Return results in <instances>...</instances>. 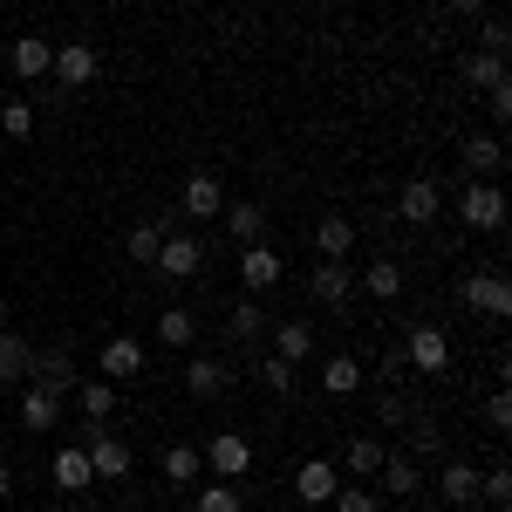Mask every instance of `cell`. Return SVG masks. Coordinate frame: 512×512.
I'll return each mask as SVG.
<instances>
[{
  "label": "cell",
  "instance_id": "obj_1",
  "mask_svg": "<svg viewBox=\"0 0 512 512\" xmlns=\"http://www.w3.org/2000/svg\"><path fill=\"white\" fill-rule=\"evenodd\" d=\"M458 226H465V233H499V226H506V192H499V178H465V192H458Z\"/></svg>",
  "mask_w": 512,
  "mask_h": 512
},
{
  "label": "cell",
  "instance_id": "obj_2",
  "mask_svg": "<svg viewBox=\"0 0 512 512\" xmlns=\"http://www.w3.org/2000/svg\"><path fill=\"white\" fill-rule=\"evenodd\" d=\"M458 301H465L472 315H485V321H506L512 315V280L499 274V267H478V274L458 280Z\"/></svg>",
  "mask_w": 512,
  "mask_h": 512
},
{
  "label": "cell",
  "instance_id": "obj_3",
  "mask_svg": "<svg viewBox=\"0 0 512 512\" xmlns=\"http://www.w3.org/2000/svg\"><path fill=\"white\" fill-rule=\"evenodd\" d=\"M48 76L62 82V96H82L89 82L103 76V55H96V41H55V69Z\"/></svg>",
  "mask_w": 512,
  "mask_h": 512
},
{
  "label": "cell",
  "instance_id": "obj_4",
  "mask_svg": "<svg viewBox=\"0 0 512 512\" xmlns=\"http://www.w3.org/2000/svg\"><path fill=\"white\" fill-rule=\"evenodd\" d=\"M403 362H410L417 376H444V369H451V335L431 328V321H417V328L403 335Z\"/></svg>",
  "mask_w": 512,
  "mask_h": 512
},
{
  "label": "cell",
  "instance_id": "obj_5",
  "mask_svg": "<svg viewBox=\"0 0 512 512\" xmlns=\"http://www.w3.org/2000/svg\"><path fill=\"white\" fill-rule=\"evenodd\" d=\"M82 451H89V472H96V485H103V478H130V465H137V458H130V444H123L110 424H89Z\"/></svg>",
  "mask_w": 512,
  "mask_h": 512
},
{
  "label": "cell",
  "instance_id": "obj_6",
  "mask_svg": "<svg viewBox=\"0 0 512 512\" xmlns=\"http://www.w3.org/2000/svg\"><path fill=\"white\" fill-rule=\"evenodd\" d=\"M151 267H158L164 280H198V274H205V246H198L192 233H178V226H171V233H164V246H158V260H151Z\"/></svg>",
  "mask_w": 512,
  "mask_h": 512
},
{
  "label": "cell",
  "instance_id": "obj_7",
  "mask_svg": "<svg viewBox=\"0 0 512 512\" xmlns=\"http://www.w3.org/2000/svg\"><path fill=\"white\" fill-rule=\"evenodd\" d=\"M280 274H287V260H280L267 239L239 246V287H246V294H267V287H280Z\"/></svg>",
  "mask_w": 512,
  "mask_h": 512
},
{
  "label": "cell",
  "instance_id": "obj_8",
  "mask_svg": "<svg viewBox=\"0 0 512 512\" xmlns=\"http://www.w3.org/2000/svg\"><path fill=\"white\" fill-rule=\"evenodd\" d=\"M96 369H103V383H137V376H144V342H137V335H110V342H103V355H96Z\"/></svg>",
  "mask_w": 512,
  "mask_h": 512
},
{
  "label": "cell",
  "instance_id": "obj_9",
  "mask_svg": "<svg viewBox=\"0 0 512 512\" xmlns=\"http://www.w3.org/2000/svg\"><path fill=\"white\" fill-rule=\"evenodd\" d=\"M205 472H212V478H233V485H239V478L253 472V444H246L239 431H219L212 444H205Z\"/></svg>",
  "mask_w": 512,
  "mask_h": 512
},
{
  "label": "cell",
  "instance_id": "obj_10",
  "mask_svg": "<svg viewBox=\"0 0 512 512\" xmlns=\"http://www.w3.org/2000/svg\"><path fill=\"white\" fill-rule=\"evenodd\" d=\"M178 212H185V219H219V212H226V185H219L212 171H192L185 192H178Z\"/></svg>",
  "mask_w": 512,
  "mask_h": 512
},
{
  "label": "cell",
  "instance_id": "obj_11",
  "mask_svg": "<svg viewBox=\"0 0 512 512\" xmlns=\"http://www.w3.org/2000/svg\"><path fill=\"white\" fill-rule=\"evenodd\" d=\"M437 212H444V192H437L431 178H410V185L396 192V219H403V226H431Z\"/></svg>",
  "mask_w": 512,
  "mask_h": 512
},
{
  "label": "cell",
  "instance_id": "obj_12",
  "mask_svg": "<svg viewBox=\"0 0 512 512\" xmlns=\"http://www.w3.org/2000/svg\"><path fill=\"white\" fill-rule=\"evenodd\" d=\"M28 383H41V390H55V396H76V362H69V349H41L35 355V369H28Z\"/></svg>",
  "mask_w": 512,
  "mask_h": 512
},
{
  "label": "cell",
  "instance_id": "obj_13",
  "mask_svg": "<svg viewBox=\"0 0 512 512\" xmlns=\"http://www.w3.org/2000/svg\"><path fill=\"white\" fill-rule=\"evenodd\" d=\"M7 69L21 82H41L48 69H55V41H41V35H21L14 48H7Z\"/></svg>",
  "mask_w": 512,
  "mask_h": 512
},
{
  "label": "cell",
  "instance_id": "obj_14",
  "mask_svg": "<svg viewBox=\"0 0 512 512\" xmlns=\"http://www.w3.org/2000/svg\"><path fill=\"white\" fill-rule=\"evenodd\" d=\"M335 485H342V472H335L328 458H308V465L294 472V499H301V506H328V499H335Z\"/></svg>",
  "mask_w": 512,
  "mask_h": 512
},
{
  "label": "cell",
  "instance_id": "obj_15",
  "mask_svg": "<svg viewBox=\"0 0 512 512\" xmlns=\"http://www.w3.org/2000/svg\"><path fill=\"white\" fill-rule=\"evenodd\" d=\"M226 383H233V369H226L219 355H192V362H185V396H198V403H212Z\"/></svg>",
  "mask_w": 512,
  "mask_h": 512
},
{
  "label": "cell",
  "instance_id": "obj_16",
  "mask_svg": "<svg viewBox=\"0 0 512 512\" xmlns=\"http://www.w3.org/2000/svg\"><path fill=\"white\" fill-rule=\"evenodd\" d=\"M383 458H390V451H383V437H349V451H342V465H335V472L369 485V478L383 472Z\"/></svg>",
  "mask_w": 512,
  "mask_h": 512
},
{
  "label": "cell",
  "instance_id": "obj_17",
  "mask_svg": "<svg viewBox=\"0 0 512 512\" xmlns=\"http://www.w3.org/2000/svg\"><path fill=\"white\" fill-rule=\"evenodd\" d=\"M274 355L301 369V362L315 355V321H301V315H294V321H274Z\"/></svg>",
  "mask_w": 512,
  "mask_h": 512
},
{
  "label": "cell",
  "instance_id": "obj_18",
  "mask_svg": "<svg viewBox=\"0 0 512 512\" xmlns=\"http://www.w3.org/2000/svg\"><path fill=\"white\" fill-rule=\"evenodd\" d=\"M458 164H465V178H499V164H506V144H499L492 130H485V137H465Z\"/></svg>",
  "mask_w": 512,
  "mask_h": 512
},
{
  "label": "cell",
  "instance_id": "obj_19",
  "mask_svg": "<svg viewBox=\"0 0 512 512\" xmlns=\"http://www.w3.org/2000/svg\"><path fill=\"white\" fill-rule=\"evenodd\" d=\"M260 328H267V308H260V294H239L233 308H226V342H233V349H246Z\"/></svg>",
  "mask_w": 512,
  "mask_h": 512
},
{
  "label": "cell",
  "instance_id": "obj_20",
  "mask_svg": "<svg viewBox=\"0 0 512 512\" xmlns=\"http://www.w3.org/2000/svg\"><path fill=\"white\" fill-rule=\"evenodd\" d=\"M21 424H28V431H55V424H62V396L55 390H41V383H28V390H21Z\"/></svg>",
  "mask_w": 512,
  "mask_h": 512
},
{
  "label": "cell",
  "instance_id": "obj_21",
  "mask_svg": "<svg viewBox=\"0 0 512 512\" xmlns=\"http://www.w3.org/2000/svg\"><path fill=\"white\" fill-rule=\"evenodd\" d=\"M417 485H424V472H417L403 451H390V458H383V472H376V499H410Z\"/></svg>",
  "mask_w": 512,
  "mask_h": 512
},
{
  "label": "cell",
  "instance_id": "obj_22",
  "mask_svg": "<svg viewBox=\"0 0 512 512\" xmlns=\"http://www.w3.org/2000/svg\"><path fill=\"white\" fill-rule=\"evenodd\" d=\"M349 294H355V267H349V260H321V267H315V301H321V308H342Z\"/></svg>",
  "mask_w": 512,
  "mask_h": 512
},
{
  "label": "cell",
  "instance_id": "obj_23",
  "mask_svg": "<svg viewBox=\"0 0 512 512\" xmlns=\"http://www.w3.org/2000/svg\"><path fill=\"white\" fill-rule=\"evenodd\" d=\"M198 478H205V451H198V444H171V451H164V485L192 492Z\"/></svg>",
  "mask_w": 512,
  "mask_h": 512
},
{
  "label": "cell",
  "instance_id": "obj_24",
  "mask_svg": "<svg viewBox=\"0 0 512 512\" xmlns=\"http://www.w3.org/2000/svg\"><path fill=\"white\" fill-rule=\"evenodd\" d=\"M28 369H35V342L0 328V383H28Z\"/></svg>",
  "mask_w": 512,
  "mask_h": 512
},
{
  "label": "cell",
  "instance_id": "obj_25",
  "mask_svg": "<svg viewBox=\"0 0 512 512\" xmlns=\"http://www.w3.org/2000/svg\"><path fill=\"white\" fill-rule=\"evenodd\" d=\"M48 472H55V485H62V492H89V485H96V472H89V451H82V444H62Z\"/></svg>",
  "mask_w": 512,
  "mask_h": 512
},
{
  "label": "cell",
  "instance_id": "obj_26",
  "mask_svg": "<svg viewBox=\"0 0 512 512\" xmlns=\"http://www.w3.org/2000/svg\"><path fill=\"white\" fill-rule=\"evenodd\" d=\"M315 253H321V260H349V253H355V219L328 212V219L315 226Z\"/></svg>",
  "mask_w": 512,
  "mask_h": 512
},
{
  "label": "cell",
  "instance_id": "obj_27",
  "mask_svg": "<svg viewBox=\"0 0 512 512\" xmlns=\"http://www.w3.org/2000/svg\"><path fill=\"white\" fill-rule=\"evenodd\" d=\"M76 403H82V417H89V424H110V417H117V383L82 376V383H76Z\"/></svg>",
  "mask_w": 512,
  "mask_h": 512
},
{
  "label": "cell",
  "instance_id": "obj_28",
  "mask_svg": "<svg viewBox=\"0 0 512 512\" xmlns=\"http://www.w3.org/2000/svg\"><path fill=\"white\" fill-rule=\"evenodd\" d=\"M219 219H226V233H233L239 246H253V239H267V205H253V198H239V205H226Z\"/></svg>",
  "mask_w": 512,
  "mask_h": 512
},
{
  "label": "cell",
  "instance_id": "obj_29",
  "mask_svg": "<svg viewBox=\"0 0 512 512\" xmlns=\"http://www.w3.org/2000/svg\"><path fill=\"white\" fill-rule=\"evenodd\" d=\"M437 492H444L451 506H472V499H478V465H472V458H451V465L437 472Z\"/></svg>",
  "mask_w": 512,
  "mask_h": 512
},
{
  "label": "cell",
  "instance_id": "obj_30",
  "mask_svg": "<svg viewBox=\"0 0 512 512\" xmlns=\"http://www.w3.org/2000/svg\"><path fill=\"white\" fill-rule=\"evenodd\" d=\"M164 233H171V219H137L130 239H123V253H130L137 267H151V260H158V246H164Z\"/></svg>",
  "mask_w": 512,
  "mask_h": 512
},
{
  "label": "cell",
  "instance_id": "obj_31",
  "mask_svg": "<svg viewBox=\"0 0 512 512\" xmlns=\"http://www.w3.org/2000/svg\"><path fill=\"white\" fill-rule=\"evenodd\" d=\"M458 76H465V89H478V96H485V89H499V82H506V55H485V48H472Z\"/></svg>",
  "mask_w": 512,
  "mask_h": 512
},
{
  "label": "cell",
  "instance_id": "obj_32",
  "mask_svg": "<svg viewBox=\"0 0 512 512\" xmlns=\"http://www.w3.org/2000/svg\"><path fill=\"white\" fill-rule=\"evenodd\" d=\"M362 287H369L376 301H396V294H403V260H390V253H376V260L362 267Z\"/></svg>",
  "mask_w": 512,
  "mask_h": 512
},
{
  "label": "cell",
  "instance_id": "obj_33",
  "mask_svg": "<svg viewBox=\"0 0 512 512\" xmlns=\"http://www.w3.org/2000/svg\"><path fill=\"white\" fill-rule=\"evenodd\" d=\"M0 137L7 144H28L35 137V103L28 96H0Z\"/></svg>",
  "mask_w": 512,
  "mask_h": 512
},
{
  "label": "cell",
  "instance_id": "obj_34",
  "mask_svg": "<svg viewBox=\"0 0 512 512\" xmlns=\"http://www.w3.org/2000/svg\"><path fill=\"white\" fill-rule=\"evenodd\" d=\"M321 390L328 396H355L362 390V362H355V355H328V362H321Z\"/></svg>",
  "mask_w": 512,
  "mask_h": 512
},
{
  "label": "cell",
  "instance_id": "obj_35",
  "mask_svg": "<svg viewBox=\"0 0 512 512\" xmlns=\"http://www.w3.org/2000/svg\"><path fill=\"white\" fill-rule=\"evenodd\" d=\"M158 342H164V349H192V342H198V315H192V308H164V315H158Z\"/></svg>",
  "mask_w": 512,
  "mask_h": 512
},
{
  "label": "cell",
  "instance_id": "obj_36",
  "mask_svg": "<svg viewBox=\"0 0 512 512\" xmlns=\"http://www.w3.org/2000/svg\"><path fill=\"white\" fill-rule=\"evenodd\" d=\"M192 512H246V492H239L233 478H212V485H198Z\"/></svg>",
  "mask_w": 512,
  "mask_h": 512
},
{
  "label": "cell",
  "instance_id": "obj_37",
  "mask_svg": "<svg viewBox=\"0 0 512 512\" xmlns=\"http://www.w3.org/2000/svg\"><path fill=\"white\" fill-rule=\"evenodd\" d=\"M253 376H260V390H267V396H294V383H301V376H294V362H280V355H260V362H253Z\"/></svg>",
  "mask_w": 512,
  "mask_h": 512
},
{
  "label": "cell",
  "instance_id": "obj_38",
  "mask_svg": "<svg viewBox=\"0 0 512 512\" xmlns=\"http://www.w3.org/2000/svg\"><path fill=\"white\" fill-rule=\"evenodd\" d=\"M328 506H335V512H376V506H383V499H376V492H369V485H362V478H342V485H335V499H328Z\"/></svg>",
  "mask_w": 512,
  "mask_h": 512
},
{
  "label": "cell",
  "instance_id": "obj_39",
  "mask_svg": "<svg viewBox=\"0 0 512 512\" xmlns=\"http://www.w3.org/2000/svg\"><path fill=\"white\" fill-rule=\"evenodd\" d=\"M478 499H492V506L506 512V499H512V472H506V465H492V472H478Z\"/></svg>",
  "mask_w": 512,
  "mask_h": 512
},
{
  "label": "cell",
  "instance_id": "obj_40",
  "mask_svg": "<svg viewBox=\"0 0 512 512\" xmlns=\"http://www.w3.org/2000/svg\"><path fill=\"white\" fill-rule=\"evenodd\" d=\"M506 21H499V14H485V21H478V48H485V55H506Z\"/></svg>",
  "mask_w": 512,
  "mask_h": 512
},
{
  "label": "cell",
  "instance_id": "obj_41",
  "mask_svg": "<svg viewBox=\"0 0 512 512\" xmlns=\"http://www.w3.org/2000/svg\"><path fill=\"white\" fill-rule=\"evenodd\" d=\"M485 424H492V431H506V424H512V396H506V390L485 396Z\"/></svg>",
  "mask_w": 512,
  "mask_h": 512
},
{
  "label": "cell",
  "instance_id": "obj_42",
  "mask_svg": "<svg viewBox=\"0 0 512 512\" xmlns=\"http://www.w3.org/2000/svg\"><path fill=\"white\" fill-rule=\"evenodd\" d=\"M485 110H492V123L512 117V82H499V89H485Z\"/></svg>",
  "mask_w": 512,
  "mask_h": 512
},
{
  "label": "cell",
  "instance_id": "obj_43",
  "mask_svg": "<svg viewBox=\"0 0 512 512\" xmlns=\"http://www.w3.org/2000/svg\"><path fill=\"white\" fill-rule=\"evenodd\" d=\"M410 437H417V451H444V431H437L431 417H417V424H410Z\"/></svg>",
  "mask_w": 512,
  "mask_h": 512
},
{
  "label": "cell",
  "instance_id": "obj_44",
  "mask_svg": "<svg viewBox=\"0 0 512 512\" xmlns=\"http://www.w3.org/2000/svg\"><path fill=\"white\" fill-rule=\"evenodd\" d=\"M451 14H485V0H444Z\"/></svg>",
  "mask_w": 512,
  "mask_h": 512
},
{
  "label": "cell",
  "instance_id": "obj_45",
  "mask_svg": "<svg viewBox=\"0 0 512 512\" xmlns=\"http://www.w3.org/2000/svg\"><path fill=\"white\" fill-rule=\"evenodd\" d=\"M7 499H14V472L0 465V506H7Z\"/></svg>",
  "mask_w": 512,
  "mask_h": 512
},
{
  "label": "cell",
  "instance_id": "obj_46",
  "mask_svg": "<svg viewBox=\"0 0 512 512\" xmlns=\"http://www.w3.org/2000/svg\"><path fill=\"white\" fill-rule=\"evenodd\" d=\"M0 396H7V383H0Z\"/></svg>",
  "mask_w": 512,
  "mask_h": 512
}]
</instances>
